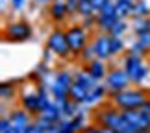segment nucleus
I'll list each match as a JSON object with an SVG mask.
<instances>
[{"label":"nucleus","mask_w":150,"mask_h":133,"mask_svg":"<svg viewBox=\"0 0 150 133\" xmlns=\"http://www.w3.org/2000/svg\"><path fill=\"white\" fill-rule=\"evenodd\" d=\"M95 122L100 128H109L119 133H137V129L124 118L122 111H117L115 107H102L95 113Z\"/></svg>","instance_id":"nucleus-1"},{"label":"nucleus","mask_w":150,"mask_h":133,"mask_svg":"<svg viewBox=\"0 0 150 133\" xmlns=\"http://www.w3.org/2000/svg\"><path fill=\"white\" fill-rule=\"evenodd\" d=\"M148 100L146 92L141 89H124L119 92H113L111 94V102L113 106L120 109V111H128V109H139L143 103Z\"/></svg>","instance_id":"nucleus-2"},{"label":"nucleus","mask_w":150,"mask_h":133,"mask_svg":"<svg viewBox=\"0 0 150 133\" xmlns=\"http://www.w3.org/2000/svg\"><path fill=\"white\" fill-rule=\"evenodd\" d=\"M72 83H74V74L71 70L56 72L54 80H52L50 85H48V91H50L52 98H54L57 103H63L65 100H69V92H71Z\"/></svg>","instance_id":"nucleus-3"},{"label":"nucleus","mask_w":150,"mask_h":133,"mask_svg":"<svg viewBox=\"0 0 150 133\" xmlns=\"http://www.w3.org/2000/svg\"><path fill=\"white\" fill-rule=\"evenodd\" d=\"M65 33H67V41H69V46H71L72 56H80L85 50V46L91 44L89 43V30L85 26H80V24L69 26L65 30Z\"/></svg>","instance_id":"nucleus-4"},{"label":"nucleus","mask_w":150,"mask_h":133,"mask_svg":"<svg viewBox=\"0 0 150 133\" xmlns=\"http://www.w3.org/2000/svg\"><path fill=\"white\" fill-rule=\"evenodd\" d=\"M47 48H50L52 54L61 57V59H67V57L72 56L71 46H69V41H67V33L65 30H59V28L50 32V35L47 39Z\"/></svg>","instance_id":"nucleus-5"},{"label":"nucleus","mask_w":150,"mask_h":133,"mask_svg":"<svg viewBox=\"0 0 150 133\" xmlns=\"http://www.w3.org/2000/svg\"><path fill=\"white\" fill-rule=\"evenodd\" d=\"M124 70L130 74L132 83L141 85L143 80L148 76V67L143 63V56H135L128 52V56L124 57Z\"/></svg>","instance_id":"nucleus-6"},{"label":"nucleus","mask_w":150,"mask_h":133,"mask_svg":"<svg viewBox=\"0 0 150 133\" xmlns=\"http://www.w3.org/2000/svg\"><path fill=\"white\" fill-rule=\"evenodd\" d=\"M4 41H11V43H22L28 41L32 37V26L26 20H13L4 28Z\"/></svg>","instance_id":"nucleus-7"},{"label":"nucleus","mask_w":150,"mask_h":133,"mask_svg":"<svg viewBox=\"0 0 150 133\" xmlns=\"http://www.w3.org/2000/svg\"><path fill=\"white\" fill-rule=\"evenodd\" d=\"M104 82H106L108 91L113 94V92L128 89L130 83H132V78H130V74L126 72L124 68H111V70L108 72V76H106Z\"/></svg>","instance_id":"nucleus-8"},{"label":"nucleus","mask_w":150,"mask_h":133,"mask_svg":"<svg viewBox=\"0 0 150 133\" xmlns=\"http://www.w3.org/2000/svg\"><path fill=\"white\" fill-rule=\"evenodd\" d=\"M8 118H9V122L13 124L21 133H24L33 124V118H35V117H33L30 111H26V109L22 107V109H15V111H11Z\"/></svg>","instance_id":"nucleus-9"},{"label":"nucleus","mask_w":150,"mask_h":133,"mask_svg":"<svg viewBox=\"0 0 150 133\" xmlns=\"http://www.w3.org/2000/svg\"><path fill=\"white\" fill-rule=\"evenodd\" d=\"M93 48H95V54L98 59H109L113 57V52H111V35L109 33H100L93 39Z\"/></svg>","instance_id":"nucleus-10"},{"label":"nucleus","mask_w":150,"mask_h":133,"mask_svg":"<svg viewBox=\"0 0 150 133\" xmlns=\"http://www.w3.org/2000/svg\"><path fill=\"white\" fill-rule=\"evenodd\" d=\"M122 115L135 129L150 128V115L141 111V109H128V111H122Z\"/></svg>","instance_id":"nucleus-11"},{"label":"nucleus","mask_w":150,"mask_h":133,"mask_svg":"<svg viewBox=\"0 0 150 133\" xmlns=\"http://www.w3.org/2000/svg\"><path fill=\"white\" fill-rule=\"evenodd\" d=\"M21 106L30 111L33 117H37L41 113V100H39V91H30V92H22L21 96Z\"/></svg>","instance_id":"nucleus-12"},{"label":"nucleus","mask_w":150,"mask_h":133,"mask_svg":"<svg viewBox=\"0 0 150 133\" xmlns=\"http://www.w3.org/2000/svg\"><path fill=\"white\" fill-rule=\"evenodd\" d=\"M48 15H50V19H54L56 22L65 20V17L71 15L69 13V8H67V0H52V4L48 8Z\"/></svg>","instance_id":"nucleus-13"},{"label":"nucleus","mask_w":150,"mask_h":133,"mask_svg":"<svg viewBox=\"0 0 150 133\" xmlns=\"http://www.w3.org/2000/svg\"><path fill=\"white\" fill-rule=\"evenodd\" d=\"M37 117H43V118L50 120V122H61V120L65 118V117H63V111H61V106L56 100H52L48 106L37 115Z\"/></svg>","instance_id":"nucleus-14"},{"label":"nucleus","mask_w":150,"mask_h":133,"mask_svg":"<svg viewBox=\"0 0 150 133\" xmlns=\"http://www.w3.org/2000/svg\"><path fill=\"white\" fill-rule=\"evenodd\" d=\"M87 72L93 76L96 82H102V80H106V76H108V68H106V63H104V59H98V57H95L93 61H89L87 63Z\"/></svg>","instance_id":"nucleus-15"},{"label":"nucleus","mask_w":150,"mask_h":133,"mask_svg":"<svg viewBox=\"0 0 150 133\" xmlns=\"http://www.w3.org/2000/svg\"><path fill=\"white\" fill-rule=\"evenodd\" d=\"M74 82L80 83L82 87H85L87 91H91L96 83H98V82H96V80L87 72V68H78V70L74 72Z\"/></svg>","instance_id":"nucleus-16"},{"label":"nucleus","mask_w":150,"mask_h":133,"mask_svg":"<svg viewBox=\"0 0 150 133\" xmlns=\"http://www.w3.org/2000/svg\"><path fill=\"white\" fill-rule=\"evenodd\" d=\"M87 94H89L87 89L74 82L72 87H71V92H69V98H71L72 102H76L78 106H85V102H87Z\"/></svg>","instance_id":"nucleus-17"},{"label":"nucleus","mask_w":150,"mask_h":133,"mask_svg":"<svg viewBox=\"0 0 150 133\" xmlns=\"http://www.w3.org/2000/svg\"><path fill=\"white\" fill-rule=\"evenodd\" d=\"M106 92H108V87L106 85H102V83H96L93 89L89 91V94H87V102H85V106H95V103H98L104 100V96H106Z\"/></svg>","instance_id":"nucleus-18"},{"label":"nucleus","mask_w":150,"mask_h":133,"mask_svg":"<svg viewBox=\"0 0 150 133\" xmlns=\"http://www.w3.org/2000/svg\"><path fill=\"white\" fill-rule=\"evenodd\" d=\"M117 20H119L117 15H96V28L102 33H109V30L115 26Z\"/></svg>","instance_id":"nucleus-19"},{"label":"nucleus","mask_w":150,"mask_h":133,"mask_svg":"<svg viewBox=\"0 0 150 133\" xmlns=\"http://www.w3.org/2000/svg\"><path fill=\"white\" fill-rule=\"evenodd\" d=\"M59 106H61V111H63V117L65 118H72V117H76V115H80V106L76 102H72L71 98L65 100L63 103H59Z\"/></svg>","instance_id":"nucleus-20"},{"label":"nucleus","mask_w":150,"mask_h":133,"mask_svg":"<svg viewBox=\"0 0 150 133\" xmlns=\"http://www.w3.org/2000/svg\"><path fill=\"white\" fill-rule=\"evenodd\" d=\"M117 2V17L126 19V17L134 15V2H126V0H115Z\"/></svg>","instance_id":"nucleus-21"},{"label":"nucleus","mask_w":150,"mask_h":133,"mask_svg":"<svg viewBox=\"0 0 150 133\" xmlns=\"http://www.w3.org/2000/svg\"><path fill=\"white\" fill-rule=\"evenodd\" d=\"M76 13H80L85 19V17H93L96 11L93 8V2L91 0H78V9H76Z\"/></svg>","instance_id":"nucleus-22"},{"label":"nucleus","mask_w":150,"mask_h":133,"mask_svg":"<svg viewBox=\"0 0 150 133\" xmlns=\"http://www.w3.org/2000/svg\"><path fill=\"white\" fill-rule=\"evenodd\" d=\"M17 94V87L13 82H2L0 85V96H2V100H11Z\"/></svg>","instance_id":"nucleus-23"},{"label":"nucleus","mask_w":150,"mask_h":133,"mask_svg":"<svg viewBox=\"0 0 150 133\" xmlns=\"http://www.w3.org/2000/svg\"><path fill=\"white\" fill-rule=\"evenodd\" d=\"M134 17L141 19V17H150V8L145 0H135L134 2Z\"/></svg>","instance_id":"nucleus-24"},{"label":"nucleus","mask_w":150,"mask_h":133,"mask_svg":"<svg viewBox=\"0 0 150 133\" xmlns=\"http://www.w3.org/2000/svg\"><path fill=\"white\" fill-rule=\"evenodd\" d=\"M146 30H150V19H148V17L135 19V22H134V32H135V35H139V33L146 32Z\"/></svg>","instance_id":"nucleus-25"},{"label":"nucleus","mask_w":150,"mask_h":133,"mask_svg":"<svg viewBox=\"0 0 150 133\" xmlns=\"http://www.w3.org/2000/svg\"><path fill=\"white\" fill-rule=\"evenodd\" d=\"M128 30V24L124 22V19H119L115 22V26L109 30V35H115V37H122V33Z\"/></svg>","instance_id":"nucleus-26"},{"label":"nucleus","mask_w":150,"mask_h":133,"mask_svg":"<svg viewBox=\"0 0 150 133\" xmlns=\"http://www.w3.org/2000/svg\"><path fill=\"white\" fill-rule=\"evenodd\" d=\"M122 50H124V41H122V37H115V35H111V52H113V56L120 54Z\"/></svg>","instance_id":"nucleus-27"},{"label":"nucleus","mask_w":150,"mask_h":133,"mask_svg":"<svg viewBox=\"0 0 150 133\" xmlns=\"http://www.w3.org/2000/svg\"><path fill=\"white\" fill-rule=\"evenodd\" d=\"M0 133H21V131L9 122V118H2V122H0Z\"/></svg>","instance_id":"nucleus-28"},{"label":"nucleus","mask_w":150,"mask_h":133,"mask_svg":"<svg viewBox=\"0 0 150 133\" xmlns=\"http://www.w3.org/2000/svg\"><path fill=\"white\" fill-rule=\"evenodd\" d=\"M80 57H82V59L83 61H93L95 59V57H96V54H95V48H93V43H91V44H87V46H85V50L82 52V54H80Z\"/></svg>","instance_id":"nucleus-29"},{"label":"nucleus","mask_w":150,"mask_h":133,"mask_svg":"<svg viewBox=\"0 0 150 133\" xmlns=\"http://www.w3.org/2000/svg\"><path fill=\"white\" fill-rule=\"evenodd\" d=\"M146 50H148V48H146V46L143 44L141 41H135L134 44L130 46V52H132V54H135V56H145Z\"/></svg>","instance_id":"nucleus-30"},{"label":"nucleus","mask_w":150,"mask_h":133,"mask_svg":"<svg viewBox=\"0 0 150 133\" xmlns=\"http://www.w3.org/2000/svg\"><path fill=\"white\" fill-rule=\"evenodd\" d=\"M137 41H141V43H143V44H145L146 48L150 50V30H146V32L139 33V35H137Z\"/></svg>","instance_id":"nucleus-31"},{"label":"nucleus","mask_w":150,"mask_h":133,"mask_svg":"<svg viewBox=\"0 0 150 133\" xmlns=\"http://www.w3.org/2000/svg\"><path fill=\"white\" fill-rule=\"evenodd\" d=\"M83 26L91 30V28H96V17H85L83 19Z\"/></svg>","instance_id":"nucleus-32"},{"label":"nucleus","mask_w":150,"mask_h":133,"mask_svg":"<svg viewBox=\"0 0 150 133\" xmlns=\"http://www.w3.org/2000/svg\"><path fill=\"white\" fill-rule=\"evenodd\" d=\"M82 133H102V131H100V128L96 124H89V126H85V128H83Z\"/></svg>","instance_id":"nucleus-33"},{"label":"nucleus","mask_w":150,"mask_h":133,"mask_svg":"<svg viewBox=\"0 0 150 133\" xmlns=\"http://www.w3.org/2000/svg\"><path fill=\"white\" fill-rule=\"evenodd\" d=\"M9 2H11V6H13V9H17V11L26 6V0H9Z\"/></svg>","instance_id":"nucleus-34"},{"label":"nucleus","mask_w":150,"mask_h":133,"mask_svg":"<svg viewBox=\"0 0 150 133\" xmlns=\"http://www.w3.org/2000/svg\"><path fill=\"white\" fill-rule=\"evenodd\" d=\"M24 133H48V131H45V129H41L39 126H35V124H32L30 128H28Z\"/></svg>","instance_id":"nucleus-35"},{"label":"nucleus","mask_w":150,"mask_h":133,"mask_svg":"<svg viewBox=\"0 0 150 133\" xmlns=\"http://www.w3.org/2000/svg\"><path fill=\"white\" fill-rule=\"evenodd\" d=\"M100 128V126H98ZM100 131L102 133H119V131H115V129H109V128H100Z\"/></svg>","instance_id":"nucleus-36"},{"label":"nucleus","mask_w":150,"mask_h":133,"mask_svg":"<svg viewBox=\"0 0 150 133\" xmlns=\"http://www.w3.org/2000/svg\"><path fill=\"white\" fill-rule=\"evenodd\" d=\"M137 133H150V128H145V129H137Z\"/></svg>","instance_id":"nucleus-37"},{"label":"nucleus","mask_w":150,"mask_h":133,"mask_svg":"<svg viewBox=\"0 0 150 133\" xmlns=\"http://www.w3.org/2000/svg\"><path fill=\"white\" fill-rule=\"evenodd\" d=\"M126 2H135V0H126Z\"/></svg>","instance_id":"nucleus-38"}]
</instances>
